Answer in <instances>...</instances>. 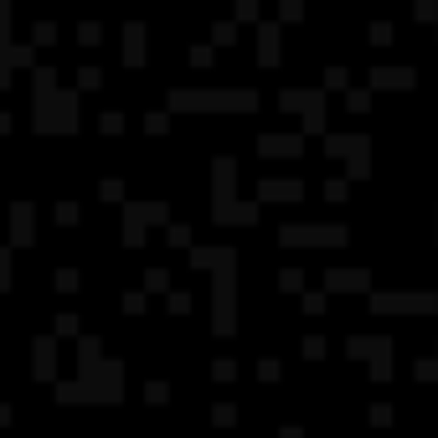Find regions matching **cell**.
<instances>
[{
	"label": "cell",
	"mask_w": 438,
	"mask_h": 438,
	"mask_svg": "<svg viewBox=\"0 0 438 438\" xmlns=\"http://www.w3.org/2000/svg\"><path fill=\"white\" fill-rule=\"evenodd\" d=\"M278 243L284 248H346L351 227L346 222H284V227H278Z\"/></svg>",
	"instance_id": "6"
},
{
	"label": "cell",
	"mask_w": 438,
	"mask_h": 438,
	"mask_svg": "<svg viewBox=\"0 0 438 438\" xmlns=\"http://www.w3.org/2000/svg\"><path fill=\"white\" fill-rule=\"evenodd\" d=\"M413 16H418V21H438V0H418Z\"/></svg>",
	"instance_id": "43"
},
{
	"label": "cell",
	"mask_w": 438,
	"mask_h": 438,
	"mask_svg": "<svg viewBox=\"0 0 438 438\" xmlns=\"http://www.w3.org/2000/svg\"><path fill=\"white\" fill-rule=\"evenodd\" d=\"M325 155H330V160H346V176L351 181H366L371 176V135H366V129H356V135L330 129V135H325Z\"/></svg>",
	"instance_id": "7"
},
{
	"label": "cell",
	"mask_w": 438,
	"mask_h": 438,
	"mask_svg": "<svg viewBox=\"0 0 438 438\" xmlns=\"http://www.w3.org/2000/svg\"><path fill=\"white\" fill-rule=\"evenodd\" d=\"M191 263L211 273V330L237 335V248H227V243L191 248Z\"/></svg>",
	"instance_id": "2"
},
{
	"label": "cell",
	"mask_w": 438,
	"mask_h": 438,
	"mask_svg": "<svg viewBox=\"0 0 438 438\" xmlns=\"http://www.w3.org/2000/svg\"><path fill=\"white\" fill-rule=\"evenodd\" d=\"M232 36H237V21H217V26H211V42H217V47H227Z\"/></svg>",
	"instance_id": "36"
},
{
	"label": "cell",
	"mask_w": 438,
	"mask_h": 438,
	"mask_svg": "<svg viewBox=\"0 0 438 438\" xmlns=\"http://www.w3.org/2000/svg\"><path fill=\"white\" fill-rule=\"evenodd\" d=\"M278 103H284L289 114H299L304 119V135H325V88H299V83H289L284 93H278Z\"/></svg>",
	"instance_id": "9"
},
{
	"label": "cell",
	"mask_w": 438,
	"mask_h": 438,
	"mask_svg": "<svg viewBox=\"0 0 438 438\" xmlns=\"http://www.w3.org/2000/svg\"><path fill=\"white\" fill-rule=\"evenodd\" d=\"M144 42H150L144 21H124V62H144Z\"/></svg>",
	"instance_id": "19"
},
{
	"label": "cell",
	"mask_w": 438,
	"mask_h": 438,
	"mask_svg": "<svg viewBox=\"0 0 438 438\" xmlns=\"http://www.w3.org/2000/svg\"><path fill=\"white\" fill-rule=\"evenodd\" d=\"M31 119L36 129H57V135H73L77 129V93L57 88V68H36L31 73Z\"/></svg>",
	"instance_id": "3"
},
{
	"label": "cell",
	"mask_w": 438,
	"mask_h": 438,
	"mask_svg": "<svg viewBox=\"0 0 438 438\" xmlns=\"http://www.w3.org/2000/svg\"><path fill=\"white\" fill-rule=\"evenodd\" d=\"M52 36H57V21H47V16H42V21L31 26V47H47Z\"/></svg>",
	"instance_id": "29"
},
{
	"label": "cell",
	"mask_w": 438,
	"mask_h": 438,
	"mask_svg": "<svg viewBox=\"0 0 438 438\" xmlns=\"http://www.w3.org/2000/svg\"><path fill=\"white\" fill-rule=\"evenodd\" d=\"M170 315H186V310H191V294H186V289H170Z\"/></svg>",
	"instance_id": "38"
},
{
	"label": "cell",
	"mask_w": 438,
	"mask_h": 438,
	"mask_svg": "<svg viewBox=\"0 0 438 438\" xmlns=\"http://www.w3.org/2000/svg\"><path fill=\"white\" fill-rule=\"evenodd\" d=\"M304 315H325V304H330V294H325V289H304Z\"/></svg>",
	"instance_id": "25"
},
{
	"label": "cell",
	"mask_w": 438,
	"mask_h": 438,
	"mask_svg": "<svg viewBox=\"0 0 438 438\" xmlns=\"http://www.w3.org/2000/svg\"><path fill=\"white\" fill-rule=\"evenodd\" d=\"M57 402H124V361L103 356V340L77 335V371L57 382Z\"/></svg>",
	"instance_id": "1"
},
{
	"label": "cell",
	"mask_w": 438,
	"mask_h": 438,
	"mask_svg": "<svg viewBox=\"0 0 438 438\" xmlns=\"http://www.w3.org/2000/svg\"><path fill=\"white\" fill-rule=\"evenodd\" d=\"M77 42H83V47H98V42H103V21H77Z\"/></svg>",
	"instance_id": "22"
},
{
	"label": "cell",
	"mask_w": 438,
	"mask_h": 438,
	"mask_svg": "<svg viewBox=\"0 0 438 438\" xmlns=\"http://www.w3.org/2000/svg\"><path fill=\"white\" fill-rule=\"evenodd\" d=\"M31 377L36 382H57V335L42 330V335L31 340Z\"/></svg>",
	"instance_id": "13"
},
{
	"label": "cell",
	"mask_w": 438,
	"mask_h": 438,
	"mask_svg": "<svg viewBox=\"0 0 438 438\" xmlns=\"http://www.w3.org/2000/svg\"><path fill=\"white\" fill-rule=\"evenodd\" d=\"M366 418L377 423V428H387V423L397 418V407H392V402H371V407H366Z\"/></svg>",
	"instance_id": "30"
},
{
	"label": "cell",
	"mask_w": 438,
	"mask_h": 438,
	"mask_svg": "<svg viewBox=\"0 0 438 438\" xmlns=\"http://www.w3.org/2000/svg\"><path fill=\"white\" fill-rule=\"evenodd\" d=\"M371 42H377V47H392V42H397V26H392V21H371Z\"/></svg>",
	"instance_id": "27"
},
{
	"label": "cell",
	"mask_w": 438,
	"mask_h": 438,
	"mask_svg": "<svg viewBox=\"0 0 438 438\" xmlns=\"http://www.w3.org/2000/svg\"><path fill=\"white\" fill-rule=\"evenodd\" d=\"M258 103L253 88H227V83H211V88H170V109H232V114H248Z\"/></svg>",
	"instance_id": "5"
},
{
	"label": "cell",
	"mask_w": 438,
	"mask_h": 438,
	"mask_svg": "<svg viewBox=\"0 0 438 438\" xmlns=\"http://www.w3.org/2000/svg\"><path fill=\"white\" fill-rule=\"evenodd\" d=\"M124 310H129V315H139V310H144V289H139V294H124Z\"/></svg>",
	"instance_id": "51"
},
{
	"label": "cell",
	"mask_w": 438,
	"mask_h": 438,
	"mask_svg": "<svg viewBox=\"0 0 438 438\" xmlns=\"http://www.w3.org/2000/svg\"><path fill=\"white\" fill-rule=\"evenodd\" d=\"M52 335H77V315H57V325H52Z\"/></svg>",
	"instance_id": "39"
},
{
	"label": "cell",
	"mask_w": 438,
	"mask_h": 438,
	"mask_svg": "<svg viewBox=\"0 0 438 438\" xmlns=\"http://www.w3.org/2000/svg\"><path fill=\"white\" fill-rule=\"evenodd\" d=\"M52 217H57L62 227H73V222L83 217V211H77V202H57V206H52Z\"/></svg>",
	"instance_id": "31"
},
{
	"label": "cell",
	"mask_w": 438,
	"mask_h": 438,
	"mask_svg": "<svg viewBox=\"0 0 438 438\" xmlns=\"http://www.w3.org/2000/svg\"><path fill=\"white\" fill-rule=\"evenodd\" d=\"M258 377H263V382H278L284 371H278V361H273V356H263V361H258Z\"/></svg>",
	"instance_id": "42"
},
{
	"label": "cell",
	"mask_w": 438,
	"mask_h": 438,
	"mask_svg": "<svg viewBox=\"0 0 438 438\" xmlns=\"http://www.w3.org/2000/svg\"><path fill=\"white\" fill-rule=\"evenodd\" d=\"M299 351L310 356V361H320V356H325V335H320V330H310V335L299 340Z\"/></svg>",
	"instance_id": "28"
},
{
	"label": "cell",
	"mask_w": 438,
	"mask_h": 438,
	"mask_svg": "<svg viewBox=\"0 0 438 438\" xmlns=\"http://www.w3.org/2000/svg\"><path fill=\"white\" fill-rule=\"evenodd\" d=\"M278 16H284V21H299L304 6H299V0H284V6H278Z\"/></svg>",
	"instance_id": "47"
},
{
	"label": "cell",
	"mask_w": 438,
	"mask_h": 438,
	"mask_svg": "<svg viewBox=\"0 0 438 438\" xmlns=\"http://www.w3.org/2000/svg\"><path fill=\"white\" fill-rule=\"evenodd\" d=\"M98 124H103V135H119V129H124V114H119V109H109V114L98 119Z\"/></svg>",
	"instance_id": "41"
},
{
	"label": "cell",
	"mask_w": 438,
	"mask_h": 438,
	"mask_svg": "<svg viewBox=\"0 0 438 438\" xmlns=\"http://www.w3.org/2000/svg\"><path fill=\"white\" fill-rule=\"evenodd\" d=\"M6 423H10V402H0V428H6Z\"/></svg>",
	"instance_id": "53"
},
{
	"label": "cell",
	"mask_w": 438,
	"mask_h": 438,
	"mask_svg": "<svg viewBox=\"0 0 438 438\" xmlns=\"http://www.w3.org/2000/svg\"><path fill=\"white\" fill-rule=\"evenodd\" d=\"M144 129H150V135H165L170 119H165V114H144Z\"/></svg>",
	"instance_id": "45"
},
{
	"label": "cell",
	"mask_w": 438,
	"mask_h": 438,
	"mask_svg": "<svg viewBox=\"0 0 438 438\" xmlns=\"http://www.w3.org/2000/svg\"><path fill=\"white\" fill-rule=\"evenodd\" d=\"M346 103H351V109H356V114H366V103H371V93H366V88H351V93H346Z\"/></svg>",
	"instance_id": "44"
},
{
	"label": "cell",
	"mask_w": 438,
	"mask_h": 438,
	"mask_svg": "<svg viewBox=\"0 0 438 438\" xmlns=\"http://www.w3.org/2000/svg\"><path fill=\"white\" fill-rule=\"evenodd\" d=\"M0 289H10V248H0Z\"/></svg>",
	"instance_id": "48"
},
{
	"label": "cell",
	"mask_w": 438,
	"mask_h": 438,
	"mask_svg": "<svg viewBox=\"0 0 438 438\" xmlns=\"http://www.w3.org/2000/svg\"><path fill=\"white\" fill-rule=\"evenodd\" d=\"M77 88H103V68H93V62H83V68H77Z\"/></svg>",
	"instance_id": "26"
},
{
	"label": "cell",
	"mask_w": 438,
	"mask_h": 438,
	"mask_svg": "<svg viewBox=\"0 0 438 438\" xmlns=\"http://www.w3.org/2000/svg\"><path fill=\"white\" fill-rule=\"evenodd\" d=\"M418 382H438V356H433V361H428V356H418Z\"/></svg>",
	"instance_id": "37"
},
{
	"label": "cell",
	"mask_w": 438,
	"mask_h": 438,
	"mask_svg": "<svg viewBox=\"0 0 438 438\" xmlns=\"http://www.w3.org/2000/svg\"><path fill=\"white\" fill-rule=\"evenodd\" d=\"M211 217L227 222V227H253L263 217L253 202L237 196V160L232 155H217V160H211Z\"/></svg>",
	"instance_id": "4"
},
{
	"label": "cell",
	"mask_w": 438,
	"mask_h": 438,
	"mask_svg": "<svg viewBox=\"0 0 438 438\" xmlns=\"http://www.w3.org/2000/svg\"><path fill=\"white\" fill-rule=\"evenodd\" d=\"M211 423H217V428H232V423H237V407H232V402H217V407H211Z\"/></svg>",
	"instance_id": "34"
},
{
	"label": "cell",
	"mask_w": 438,
	"mask_h": 438,
	"mask_svg": "<svg viewBox=\"0 0 438 438\" xmlns=\"http://www.w3.org/2000/svg\"><path fill=\"white\" fill-rule=\"evenodd\" d=\"M346 356H356V361H371V377L387 382L392 377V335H351L346 340Z\"/></svg>",
	"instance_id": "10"
},
{
	"label": "cell",
	"mask_w": 438,
	"mask_h": 438,
	"mask_svg": "<svg viewBox=\"0 0 438 438\" xmlns=\"http://www.w3.org/2000/svg\"><path fill=\"white\" fill-rule=\"evenodd\" d=\"M98 196H103V202H119V196H124V181H103Z\"/></svg>",
	"instance_id": "46"
},
{
	"label": "cell",
	"mask_w": 438,
	"mask_h": 438,
	"mask_svg": "<svg viewBox=\"0 0 438 438\" xmlns=\"http://www.w3.org/2000/svg\"><path fill=\"white\" fill-rule=\"evenodd\" d=\"M351 196V176H330L325 181V202H346Z\"/></svg>",
	"instance_id": "23"
},
{
	"label": "cell",
	"mask_w": 438,
	"mask_h": 438,
	"mask_svg": "<svg viewBox=\"0 0 438 438\" xmlns=\"http://www.w3.org/2000/svg\"><path fill=\"white\" fill-rule=\"evenodd\" d=\"M278 57H284V47H278V21H258V62L273 68Z\"/></svg>",
	"instance_id": "18"
},
{
	"label": "cell",
	"mask_w": 438,
	"mask_h": 438,
	"mask_svg": "<svg viewBox=\"0 0 438 438\" xmlns=\"http://www.w3.org/2000/svg\"><path fill=\"white\" fill-rule=\"evenodd\" d=\"M52 284H57V294H73V289L83 284V273H77V269H57V273H52Z\"/></svg>",
	"instance_id": "24"
},
{
	"label": "cell",
	"mask_w": 438,
	"mask_h": 438,
	"mask_svg": "<svg viewBox=\"0 0 438 438\" xmlns=\"http://www.w3.org/2000/svg\"><path fill=\"white\" fill-rule=\"evenodd\" d=\"M325 93L330 88H335V93H351V68H340V62H330V68H325V83H320Z\"/></svg>",
	"instance_id": "20"
},
{
	"label": "cell",
	"mask_w": 438,
	"mask_h": 438,
	"mask_svg": "<svg viewBox=\"0 0 438 438\" xmlns=\"http://www.w3.org/2000/svg\"><path fill=\"white\" fill-rule=\"evenodd\" d=\"M191 62H196V68H206V62H211V47H206V42L191 47Z\"/></svg>",
	"instance_id": "50"
},
{
	"label": "cell",
	"mask_w": 438,
	"mask_h": 438,
	"mask_svg": "<svg viewBox=\"0 0 438 438\" xmlns=\"http://www.w3.org/2000/svg\"><path fill=\"white\" fill-rule=\"evenodd\" d=\"M258 155H263V160H294V155H304V129H289V135H258Z\"/></svg>",
	"instance_id": "14"
},
{
	"label": "cell",
	"mask_w": 438,
	"mask_h": 438,
	"mask_svg": "<svg viewBox=\"0 0 438 438\" xmlns=\"http://www.w3.org/2000/svg\"><path fill=\"white\" fill-rule=\"evenodd\" d=\"M371 289V269H325V294H361Z\"/></svg>",
	"instance_id": "15"
},
{
	"label": "cell",
	"mask_w": 438,
	"mask_h": 438,
	"mask_svg": "<svg viewBox=\"0 0 438 438\" xmlns=\"http://www.w3.org/2000/svg\"><path fill=\"white\" fill-rule=\"evenodd\" d=\"M10 42H16V36H10V6L0 0V47H10Z\"/></svg>",
	"instance_id": "40"
},
{
	"label": "cell",
	"mask_w": 438,
	"mask_h": 438,
	"mask_svg": "<svg viewBox=\"0 0 438 438\" xmlns=\"http://www.w3.org/2000/svg\"><path fill=\"white\" fill-rule=\"evenodd\" d=\"M273 202H304V181L299 176H263L258 181V206Z\"/></svg>",
	"instance_id": "12"
},
{
	"label": "cell",
	"mask_w": 438,
	"mask_h": 438,
	"mask_svg": "<svg viewBox=\"0 0 438 438\" xmlns=\"http://www.w3.org/2000/svg\"><path fill=\"white\" fill-rule=\"evenodd\" d=\"M165 217H170L165 202H129L124 206V248H139L144 227H150V222H165Z\"/></svg>",
	"instance_id": "11"
},
{
	"label": "cell",
	"mask_w": 438,
	"mask_h": 438,
	"mask_svg": "<svg viewBox=\"0 0 438 438\" xmlns=\"http://www.w3.org/2000/svg\"><path fill=\"white\" fill-rule=\"evenodd\" d=\"M165 237H170V248H191V227H186V222H170Z\"/></svg>",
	"instance_id": "32"
},
{
	"label": "cell",
	"mask_w": 438,
	"mask_h": 438,
	"mask_svg": "<svg viewBox=\"0 0 438 438\" xmlns=\"http://www.w3.org/2000/svg\"><path fill=\"white\" fill-rule=\"evenodd\" d=\"M36 243V206L16 202L10 206V248H31Z\"/></svg>",
	"instance_id": "16"
},
{
	"label": "cell",
	"mask_w": 438,
	"mask_h": 438,
	"mask_svg": "<svg viewBox=\"0 0 438 438\" xmlns=\"http://www.w3.org/2000/svg\"><path fill=\"white\" fill-rule=\"evenodd\" d=\"M418 83V68H407V62H397V68H371V88H382V93H402V88H413Z\"/></svg>",
	"instance_id": "17"
},
{
	"label": "cell",
	"mask_w": 438,
	"mask_h": 438,
	"mask_svg": "<svg viewBox=\"0 0 438 438\" xmlns=\"http://www.w3.org/2000/svg\"><path fill=\"white\" fill-rule=\"evenodd\" d=\"M144 284H150V289H165L170 273H165V269H150V273H144Z\"/></svg>",
	"instance_id": "49"
},
{
	"label": "cell",
	"mask_w": 438,
	"mask_h": 438,
	"mask_svg": "<svg viewBox=\"0 0 438 438\" xmlns=\"http://www.w3.org/2000/svg\"><path fill=\"white\" fill-rule=\"evenodd\" d=\"M278 438H304V428H294V423H289V428H284V433H278Z\"/></svg>",
	"instance_id": "52"
},
{
	"label": "cell",
	"mask_w": 438,
	"mask_h": 438,
	"mask_svg": "<svg viewBox=\"0 0 438 438\" xmlns=\"http://www.w3.org/2000/svg\"><path fill=\"white\" fill-rule=\"evenodd\" d=\"M278 284H284L289 294H304V269H299V263H289V269H278Z\"/></svg>",
	"instance_id": "21"
},
{
	"label": "cell",
	"mask_w": 438,
	"mask_h": 438,
	"mask_svg": "<svg viewBox=\"0 0 438 438\" xmlns=\"http://www.w3.org/2000/svg\"><path fill=\"white\" fill-rule=\"evenodd\" d=\"M165 397H170V382H160V377L144 382V402H165Z\"/></svg>",
	"instance_id": "35"
},
{
	"label": "cell",
	"mask_w": 438,
	"mask_h": 438,
	"mask_svg": "<svg viewBox=\"0 0 438 438\" xmlns=\"http://www.w3.org/2000/svg\"><path fill=\"white\" fill-rule=\"evenodd\" d=\"M211 377H217V382H232V377H237V361H232V356H217V361H211Z\"/></svg>",
	"instance_id": "33"
},
{
	"label": "cell",
	"mask_w": 438,
	"mask_h": 438,
	"mask_svg": "<svg viewBox=\"0 0 438 438\" xmlns=\"http://www.w3.org/2000/svg\"><path fill=\"white\" fill-rule=\"evenodd\" d=\"M371 310L377 315H433L438 294L433 289H371Z\"/></svg>",
	"instance_id": "8"
}]
</instances>
